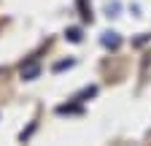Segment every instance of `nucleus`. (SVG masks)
I'll return each mask as SVG.
<instances>
[{
	"instance_id": "nucleus-1",
	"label": "nucleus",
	"mask_w": 151,
	"mask_h": 146,
	"mask_svg": "<svg viewBox=\"0 0 151 146\" xmlns=\"http://www.w3.org/2000/svg\"><path fill=\"white\" fill-rule=\"evenodd\" d=\"M38 73H41V65H38L35 60H30V62H24L22 65V79H38Z\"/></svg>"
},
{
	"instance_id": "nucleus-6",
	"label": "nucleus",
	"mask_w": 151,
	"mask_h": 146,
	"mask_svg": "<svg viewBox=\"0 0 151 146\" xmlns=\"http://www.w3.org/2000/svg\"><path fill=\"white\" fill-rule=\"evenodd\" d=\"M70 65H73V60H62V62L54 65V70H65V68H70Z\"/></svg>"
},
{
	"instance_id": "nucleus-4",
	"label": "nucleus",
	"mask_w": 151,
	"mask_h": 146,
	"mask_svg": "<svg viewBox=\"0 0 151 146\" xmlns=\"http://www.w3.org/2000/svg\"><path fill=\"white\" fill-rule=\"evenodd\" d=\"M57 111H60V114H78L81 108H78V106H60Z\"/></svg>"
},
{
	"instance_id": "nucleus-5",
	"label": "nucleus",
	"mask_w": 151,
	"mask_h": 146,
	"mask_svg": "<svg viewBox=\"0 0 151 146\" xmlns=\"http://www.w3.org/2000/svg\"><path fill=\"white\" fill-rule=\"evenodd\" d=\"M94 92H97L94 87H86V89H81V92H78V100H81V98H92Z\"/></svg>"
},
{
	"instance_id": "nucleus-3",
	"label": "nucleus",
	"mask_w": 151,
	"mask_h": 146,
	"mask_svg": "<svg viewBox=\"0 0 151 146\" xmlns=\"http://www.w3.org/2000/svg\"><path fill=\"white\" fill-rule=\"evenodd\" d=\"M65 38L73 41V43H78V41H81V30H78V27H70V30L65 33Z\"/></svg>"
},
{
	"instance_id": "nucleus-2",
	"label": "nucleus",
	"mask_w": 151,
	"mask_h": 146,
	"mask_svg": "<svg viewBox=\"0 0 151 146\" xmlns=\"http://www.w3.org/2000/svg\"><path fill=\"white\" fill-rule=\"evenodd\" d=\"M119 43H122V38H119L116 33H103V46H108V49H116Z\"/></svg>"
}]
</instances>
